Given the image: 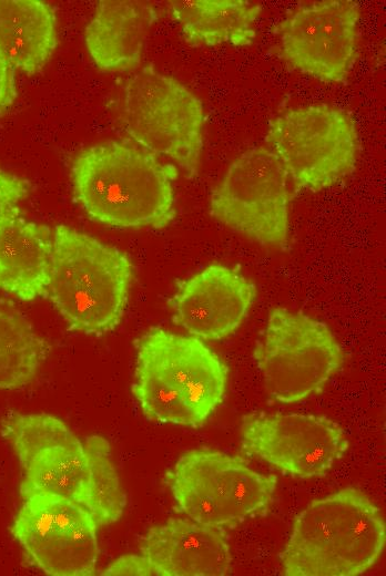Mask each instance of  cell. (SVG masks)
<instances>
[{
	"mask_svg": "<svg viewBox=\"0 0 386 576\" xmlns=\"http://www.w3.org/2000/svg\"><path fill=\"white\" fill-rule=\"evenodd\" d=\"M156 18V10L145 1H99L84 31L85 48L93 63L105 72L136 69Z\"/></svg>",
	"mask_w": 386,
	"mask_h": 576,
	"instance_id": "cell-16",
	"label": "cell"
},
{
	"mask_svg": "<svg viewBox=\"0 0 386 576\" xmlns=\"http://www.w3.org/2000/svg\"><path fill=\"white\" fill-rule=\"evenodd\" d=\"M132 277V263L120 249L70 226L54 227L45 295L72 330L87 336L114 330L124 316Z\"/></svg>",
	"mask_w": 386,
	"mask_h": 576,
	"instance_id": "cell-4",
	"label": "cell"
},
{
	"mask_svg": "<svg viewBox=\"0 0 386 576\" xmlns=\"http://www.w3.org/2000/svg\"><path fill=\"white\" fill-rule=\"evenodd\" d=\"M52 232L19 215L0 223V289L20 300L47 294Z\"/></svg>",
	"mask_w": 386,
	"mask_h": 576,
	"instance_id": "cell-17",
	"label": "cell"
},
{
	"mask_svg": "<svg viewBox=\"0 0 386 576\" xmlns=\"http://www.w3.org/2000/svg\"><path fill=\"white\" fill-rule=\"evenodd\" d=\"M30 188L28 181L0 167V223L19 215V204Z\"/></svg>",
	"mask_w": 386,
	"mask_h": 576,
	"instance_id": "cell-21",
	"label": "cell"
},
{
	"mask_svg": "<svg viewBox=\"0 0 386 576\" xmlns=\"http://www.w3.org/2000/svg\"><path fill=\"white\" fill-rule=\"evenodd\" d=\"M288 175L266 147L242 153L210 196L211 215L232 230L267 247L288 244Z\"/></svg>",
	"mask_w": 386,
	"mask_h": 576,
	"instance_id": "cell-8",
	"label": "cell"
},
{
	"mask_svg": "<svg viewBox=\"0 0 386 576\" xmlns=\"http://www.w3.org/2000/svg\"><path fill=\"white\" fill-rule=\"evenodd\" d=\"M48 352L44 339L16 308L0 301V390L30 384Z\"/></svg>",
	"mask_w": 386,
	"mask_h": 576,
	"instance_id": "cell-20",
	"label": "cell"
},
{
	"mask_svg": "<svg viewBox=\"0 0 386 576\" xmlns=\"http://www.w3.org/2000/svg\"><path fill=\"white\" fill-rule=\"evenodd\" d=\"M185 41L194 47H244L255 38L261 7L245 0H179L169 4Z\"/></svg>",
	"mask_w": 386,
	"mask_h": 576,
	"instance_id": "cell-19",
	"label": "cell"
},
{
	"mask_svg": "<svg viewBox=\"0 0 386 576\" xmlns=\"http://www.w3.org/2000/svg\"><path fill=\"white\" fill-rule=\"evenodd\" d=\"M386 542L379 508L346 487L311 502L295 517L281 554L287 576H356L369 569Z\"/></svg>",
	"mask_w": 386,
	"mask_h": 576,
	"instance_id": "cell-3",
	"label": "cell"
},
{
	"mask_svg": "<svg viewBox=\"0 0 386 576\" xmlns=\"http://www.w3.org/2000/svg\"><path fill=\"white\" fill-rule=\"evenodd\" d=\"M100 525L82 504L54 495L23 498L11 533L28 560L52 576H90L96 570Z\"/></svg>",
	"mask_w": 386,
	"mask_h": 576,
	"instance_id": "cell-9",
	"label": "cell"
},
{
	"mask_svg": "<svg viewBox=\"0 0 386 576\" xmlns=\"http://www.w3.org/2000/svg\"><path fill=\"white\" fill-rule=\"evenodd\" d=\"M358 22L354 1L323 0L298 7L275 29L281 55L304 74L341 82L357 56Z\"/></svg>",
	"mask_w": 386,
	"mask_h": 576,
	"instance_id": "cell-12",
	"label": "cell"
},
{
	"mask_svg": "<svg viewBox=\"0 0 386 576\" xmlns=\"http://www.w3.org/2000/svg\"><path fill=\"white\" fill-rule=\"evenodd\" d=\"M136 368L186 408L193 426L222 403L227 368L204 340L154 328L136 341Z\"/></svg>",
	"mask_w": 386,
	"mask_h": 576,
	"instance_id": "cell-10",
	"label": "cell"
},
{
	"mask_svg": "<svg viewBox=\"0 0 386 576\" xmlns=\"http://www.w3.org/2000/svg\"><path fill=\"white\" fill-rule=\"evenodd\" d=\"M118 117L140 147L175 163L189 177L199 172L205 115L201 100L179 80L144 66L121 88Z\"/></svg>",
	"mask_w": 386,
	"mask_h": 576,
	"instance_id": "cell-5",
	"label": "cell"
},
{
	"mask_svg": "<svg viewBox=\"0 0 386 576\" xmlns=\"http://www.w3.org/2000/svg\"><path fill=\"white\" fill-rule=\"evenodd\" d=\"M140 551L158 576H224L232 565L223 528L187 517L170 518L150 528Z\"/></svg>",
	"mask_w": 386,
	"mask_h": 576,
	"instance_id": "cell-15",
	"label": "cell"
},
{
	"mask_svg": "<svg viewBox=\"0 0 386 576\" xmlns=\"http://www.w3.org/2000/svg\"><path fill=\"white\" fill-rule=\"evenodd\" d=\"M255 299L240 271L213 264L184 280L171 299L174 321L191 336L221 340L245 320Z\"/></svg>",
	"mask_w": 386,
	"mask_h": 576,
	"instance_id": "cell-14",
	"label": "cell"
},
{
	"mask_svg": "<svg viewBox=\"0 0 386 576\" xmlns=\"http://www.w3.org/2000/svg\"><path fill=\"white\" fill-rule=\"evenodd\" d=\"M16 97L14 68L0 50V114L13 104Z\"/></svg>",
	"mask_w": 386,
	"mask_h": 576,
	"instance_id": "cell-23",
	"label": "cell"
},
{
	"mask_svg": "<svg viewBox=\"0 0 386 576\" xmlns=\"http://www.w3.org/2000/svg\"><path fill=\"white\" fill-rule=\"evenodd\" d=\"M101 575H153L156 570L143 554H126L110 563Z\"/></svg>",
	"mask_w": 386,
	"mask_h": 576,
	"instance_id": "cell-22",
	"label": "cell"
},
{
	"mask_svg": "<svg viewBox=\"0 0 386 576\" xmlns=\"http://www.w3.org/2000/svg\"><path fill=\"white\" fill-rule=\"evenodd\" d=\"M58 43L52 8L39 0H0V50L27 74L39 72Z\"/></svg>",
	"mask_w": 386,
	"mask_h": 576,
	"instance_id": "cell-18",
	"label": "cell"
},
{
	"mask_svg": "<svg viewBox=\"0 0 386 576\" xmlns=\"http://www.w3.org/2000/svg\"><path fill=\"white\" fill-rule=\"evenodd\" d=\"M265 142L294 184L312 192L351 174L359 153L353 121L328 104L285 111L270 124Z\"/></svg>",
	"mask_w": 386,
	"mask_h": 576,
	"instance_id": "cell-6",
	"label": "cell"
},
{
	"mask_svg": "<svg viewBox=\"0 0 386 576\" xmlns=\"http://www.w3.org/2000/svg\"><path fill=\"white\" fill-rule=\"evenodd\" d=\"M177 169L136 144L89 146L71 167L73 195L93 220L121 229H160L175 216Z\"/></svg>",
	"mask_w": 386,
	"mask_h": 576,
	"instance_id": "cell-2",
	"label": "cell"
},
{
	"mask_svg": "<svg viewBox=\"0 0 386 576\" xmlns=\"http://www.w3.org/2000/svg\"><path fill=\"white\" fill-rule=\"evenodd\" d=\"M2 436L22 470L20 495H54L85 506L101 526L119 521L126 496L109 441L78 435L49 413L9 412L0 420Z\"/></svg>",
	"mask_w": 386,
	"mask_h": 576,
	"instance_id": "cell-1",
	"label": "cell"
},
{
	"mask_svg": "<svg viewBox=\"0 0 386 576\" xmlns=\"http://www.w3.org/2000/svg\"><path fill=\"white\" fill-rule=\"evenodd\" d=\"M255 360L267 393L294 403L318 392L342 366V349L316 319L284 308L270 312Z\"/></svg>",
	"mask_w": 386,
	"mask_h": 576,
	"instance_id": "cell-7",
	"label": "cell"
},
{
	"mask_svg": "<svg viewBox=\"0 0 386 576\" xmlns=\"http://www.w3.org/2000/svg\"><path fill=\"white\" fill-rule=\"evenodd\" d=\"M243 450L282 473L314 479L328 473L348 450L339 424L315 414H252L241 425Z\"/></svg>",
	"mask_w": 386,
	"mask_h": 576,
	"instance_id": "cell-11",
	"label": "cell"
},
{
	"mask_svg": "<svg viewBox=\"0 0 386 576\" xmlns=\"http://www.w3.org/2000/svg\"><path fill=\"white\" fill-rule=\"evenodd\" d=\"M165 482L185 517L222 528L240 524L241 474L235 456L206 448L187 451L167 471Z\"/></svg>",
	"mask_w": 386,
	"mask_h": 576,
	"instance_id": "cell-13",
	"label": "cell"
}]
</instances>
